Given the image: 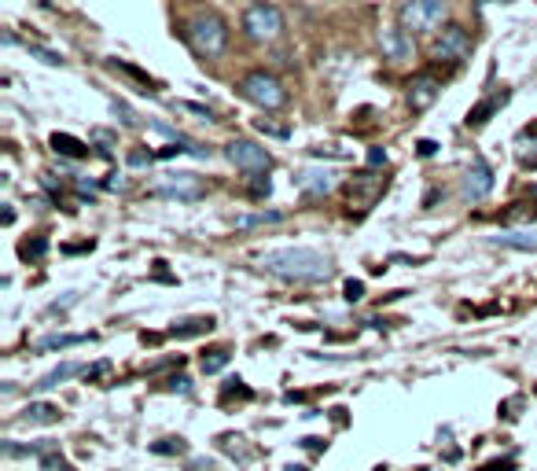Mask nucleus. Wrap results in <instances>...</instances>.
Listing matches in <instances>:
<instances>
[{"label": "nucleus", "mask_w": 537, "mask_h": 471, "mask_svg": "<svg viewBox=\"0 0 537 471\" xmlns=\"http://www.w3.org/2000/svg\"><path fill=\"white\" fill-rule=\"evenodd\" d=\"M262 269L276 280L287 284H324L335 273V265L328 254L313 251V247H280L262 258Z\"/></svg>", "instance_id": "nucleus-1"}, {"label": "nucleus", "mask_w": 537, "mask_h": 471, "mask_svg": "<svg viewBox=\"0 0 537 471\" xmlns=\"http://www.w3.org/2000/svg\"><path fill=\"white\" fill-rule=\"evenodd\" d=\"M188 45L195 56L218 59L229 48V23L218 12H199L188 19Z\"/></svg>", "instance_id": "nucleus-2"}, {"label": "nucleus", "mask_w": 537, "mask_h": 471, "mask_svg": "<svg viewBox=\"0 0 537 471\" xmlns=\"http://www.w3.org/2000/svg\"><path fill=\"white\" fill-rule=\"evenodd\" d=\"M449 0H401L398 4V26L409 34H435L446 30Z\"/></svg>", "instance_id": "nucleus-3"}, {"label": "nucleus", "mask_w": 537, "mask_h": 471, "mask_svg": "<svg viewBox=\"0 0 537 471\" xmlns=\"http://www.w3.org/2000/svg\"><path fill=\"white\" fill-rule=\"evenodd\" d=\"M240 26L251 45H276L284 37V12L269 0H254V4H247Z\"/></svg>", "instance_id": "nucleus-4"}, {"label": "nucleus", "mask_w": 537, "mask_h": 471, "mask_svg": "<svg viewBox=\"0 0 537 471\" xmlns=\"http://www.w3.org/2000/svg\"><path fill=\"white\" fill-rule=\"evenodd\" d=\"M236 89H240V96L247 100V104L262 107V111H280V107L287 104L284 81L276 78V74H269V70H251V74H243Z\"/></svg>", "instance_id": "nucleus-5"}, {"label": "nucleus", "mask_w": 537, "mask_h": 471, "mask_svg": "<svg viewBox=\"0 0 537 471\" xmlns=\"http://www.w3.org/2000/svg\"><path fill=\"white\" fill-rule=\"evenodd\" d=\"M225 159L243 170L247 177H258V173H269L273 166V155L262 148V144H254V140H232L229 148H225Z\"/></svg>", "instance_id": "nucleus-6"}, {"label": "nucleus", "mask_w": 537, "mask_h": 471, "mask_svg": "<svg viewBox=\"0 0 537 471\" xmlns=\"http://www.w3.org/2000/svg\"><path fill=\"white\" fill-rule=\"evenodd\" d=\"M155 196L192 203V199L206 196V184H203V177H195V173H166V177L155 184Z\"/></svg>", "instance_id": "nucleus-7"}, {"label": "nucleus", "mask_w": 537, "mask_h": 471, "mask_svg": "<svg viewBox=\"0 0 537 471\" xmlns=\"http://www.w3.org/2000/svg\"><path fill=\"white\" fill-rule=\"evenodd\" d=\"M493 192V166L482 155H475L464 173V181H460V196L468 199V203H482V199Z\"/></svg>", "instance_id": "nucleus-8"}, {"label": "nucleus", "mask_w": 537, "mask_h": 471, "mask_svg": "<svg viewBox=\"0 0 537 471\" xmlns=\"http://www.w3.org/2000/svg\"><path fill=\"white\" fill-rule=\"evenodd\" d=\"M471 56V37L464 26L449 23L442 34L435 37V59H449V63H464Z\"/></svg>", "instance_id": "nucleus-9"}, {"label": "nucleus", "mask_w": 537, "mask_h": 471, "mask_svg": "<svg viewBox=\"0 0 537 471\" xmlns=\"http://www.w3.org/2000/svg\"><path fill=\"white\" fill-rule=\"evenodd\" d=\"M379 48H383V59H390V63H405V59H412V34L409 30H401V26H383L379 30Z\"/></svg>", "instance_id": "nucleus-10"}, {"label": "nucleus", "mask_w": 537, "mask_h": 471, "mask_svg": "<svg viewBox=\"0 0 537 471\" xmlns=\"http://www.w3.org/2000/svg\"><path fill=\"white\" fill-rule=\"evenodd\" d=\"M295 188H298V192H306V196L320 199V196H328V192H335V188H339V181H335L332 170L309 166V170H298L295 173Z\"/></svg>", "instance_id": "nucleus-11"}, {"label": "nucleus", "mask_w": 537, "mask_h": 471, "mask_svg": "<svg viewBox=\"0 0 537 471\" xmlns=\"http://www.w3.org/2000/svg\"><path fill=\"white\" fill-rule=\"evenodd\" d=\"M442 96V81L435 74H416L409 81V107L412 111H427V107H435V100Z\"/></svg>", "instance_id": "nucleus-12"}, {"label": "nucleus", "mask_w": 537, "mask_h": 471, "mask_svg": "<svg viewBox=\"0 0 537 471\" xmlns=\"http://www.w3.org/2000/svg\"><path fill=\"white\" fill-rule=\"evenodd\" d=\"M493 247H508V251H523V254H534L537 251V229H508V232H497L490 236Z\"/></svg>", "instance_id": "nucleus-13"}, {"label": "nucleus", "mask_w": 537, "mask_h": 471, "mask_svg": "<svg viewBox=\"0 0 537 471\" xmlns=\"http://www.w3.org/2000/svg\"><path fill=\"white\" fill-rule=\"evenodd\" d=\"M52 148L59 155H67V159H85L89 155V144H81L78 137H70V133H52Z\"/></svg>", "instance_id": "nucleus-14"}, {"label": "nucleus", "mask_w": 537, "mask_h": 471, "mask_svg": "<svg viewBox=\"0 0 537 471\" xmlns=\"http://www.w3.org/2000/svg\"><path fill=\"white\" fill-rule=\"evenodd\" d=\"M59 416H63V413H59L56 405L41 402V405H30V409L19 416V420H23V424H59Z\"/></svg>", "instance_id": "nucleus-15"}, {"label": "nucleus", "mask_w": 537, "mask_h": 471, "mask_svg": "<svg viewBox=\"0 0 537 471\" xmlns=\"http://www.w3.org/2000/svg\"><path fill=\"white\" fill-rule=\"evenodd\" d=\"M81 372H89V368H81V365H59V368H52L45 380L37 383V391H52V387H59V383L70 380V376H81Z\"/></svg>", "instance_id": "nucleus-16"}, {"label": "nucleus", "mask_w": 537, "mask_h": 471, "mask_svg": "<svg viewBox=\"0 0 537 471\" xmlns=\"http://www.w3.org/2000/svg\"><path fill=\"white\" fill-rule=\"evenodd\" d=\"M276 221H284L280 210H258V214H243V218H236V229H258V225H276Z\"/></svg>", "instance_id": "nucleus-17"}, {"label": "nucleus", "mask_w": 537, "mask_h": 471, "mask_svg": "<svg viewBox=\"0 0 537 471\" xmlns=\"http://www.w3.org/2000/svg\"><path fill=\"white\" fill-rule=\"evenodd\" d=\"M214 328V321L210 317H195V321H184V324H173L170 335H177V339H188V335H203Z\"/></svg>", "instance_id": "nucleus-18"}, {"label": "nucleus", "mask_w": 537, "mask_h": 471, "mask_svg": "<svg viewBox=\"0 0 537 471\" xmlns=\"http://www.w3.org/2000/svg\"><path fill=\"white\" fill-rule=\"evenodd\" d=\"M89 335H48V339H41L37 343V350H67V346H78L85 343Z\"/></svg>", "instance_id": "nucleus-19"}, {"label": "nucleus", "mask_w": 537, "mask_h": 471, "mask_svg": "<svg viewBox=\"0 0 537 471\" xmlns=\"http://www.w3.org/2000/svg\"><path fill=\"white\" fill-rule=\"evenodd\" d=\"M199 365H203L206 376H214V372H221V368L229 365V350H210V354H203Z\"/></svg>", "instance_id": "nucleus-20"}, {"label": "nucleus", "mask_w": 537, "mask_h": 471, "mask_svg": "<svg viewBox=\"0 0 537 471\" xmlns=\"http://www.w3.org/2000/svg\"><path fill=\"white\" fill-rule=\"evenodd\" d=\"M493 107H497V100H482L479 107H471V115H468V126H486L493 115Z\"/></svg>", "instance_id": "nucleus-21"}, {"label": "nucleus", "mask_w": 537, "mask_h": 471, "mask_svg": "<svg viewBox=\"0 0 537 471\" xmlns=\"http://www.w3.org/2000/svg\"><path fill=\"white\" fill-rule=\"evenodd\" d=\"M247 192H251L254 199H265L269 192H273V184H269V177L265 173H258V177H251V184H247Z\"/></svg>", "instance_id": "nucleus-22"}, {"label": "nucleus", "mask_w": 537, "mask_h": 471, "mask_svg": "<svg viewBox=\"0 0 537 471\" xmlns=\"http://www.w3.org/2000/svg\"><path fill=\"white\" fill-rule=\"evenodd\" d=\"M343 299L346 302H361V299H365V284H361V280H346Z\"/></svg>", "instance_id": "nucleus-23"}, {"label": "nucleus", "mask_w": 537, "mask_h": 471, "mask_svg": "<svg viewBox=\"0 0 537 471\" xmlns=\"http://www.w3.org/2000/svg\"><path fill=\"white\" fill-rule=\"evenodd\" d=\"M41 464H45V471H74L67 460L59 457V453H45V457H41Z\"/></svg>", "instance_id": "nucleus-24"}, {"label": "nucleus", "mask_w": 537, "mask_h": 471, "mask_svg": "<svg viewBox=\"0 0 537 471\" xmlns=\"http://www.w3.org/2000/svg\"><path fill=\"white\" fill-rule=\"evenodd\" d=\"M45 251H48V240H41V236H37L34 243H23V251H19V254H23V258H41Z\"/></svg>", "instance_id": "nucleus-25"}, {"label": "nucleus", "mask_w": 537, "mask_h": 471, "mask_svg": "<svg viewBox=\"0 0 537 471\" xmlns=\"http://www.w3.org/2000/svg\"><path fill=\"white\" fill-rule=\"evenodd\" d=\"M151 449H155V453H181L184 442H181V438H162V442H155Z\"/></svg>", "instance_id": "nucleus-26"}, {"label": "nucleus", "mask_w": 537, "mask_h": 471, "mask_svg": "<svg viewBox=\"0 0 537 471\" xmlns=\"http://www.w3.org/2000/svg\"><path fill=\"white\" fill-rule=\"evenodd\" d=\"M30 52H34L37 59H45L48 67H59V63H63V56H59V52H48V48H37V45H30Z\"/></svg>", "instance_id": "nucleus-27"}, {"label": "nucleus", "mask_w": 537, "mask_h": 471, "mask_svg": "<svg viewBox=\"0 0 537 471\" xmlns=\"http://www.w3.org/2000/svg\"><path fill=\"white\" fill-rule=\"evenodd\" d=\"M258 129H262L265 137H280V140H287V126H273V122H265V118H258Z\"/></svg>", "instance_id": "nucleus-28"}, {"label": "nucleus", "mask_w": 537, "mask_h": 471, "mask_svg": "<svg viewBox=\"0 0 537 471\" xmlns=\"http://www.w3.org/2000/svg\"><path fill=\"white\" fill-rule=\"evenodd\" d=\"M416 151H420L423 159H431V155L438 151V144H435V140H420V144H416Z\"/></svg>", "instance_id": "nucleus-29"}, {"label": "nucleus", "mask_w": 537, "mask_h": 471, "mask_svg": "<svg viewBox=\"0 0 537 471\" xmlns=\"http://www.w3.org/2000/svg\"><path fill=\"white\" fill-rule=\"evenodd\" d=\"M368 162H372V166H379V162H387V151H383V148H372V151H368Z\"/></svg>", "instance_id": "nucleus-30"}, {"label": "nucleus", "mask_w": 537, "mask_h": 471, "mask_svg": "<svg viewBox=\"0 0 537 471\" xmlns=\"http://www.w3.org/2000/svg\"><path fill=\"white\" fill-rule=\"evenodd\" d=\"M129 162H133V166H144V162H148V155H144V151H133V155H129Z\"/></svg>", "instance_id": "nucleus-31"}, {"label": "nucleus", "mask_w": 537, "mask_h": 471, "mask_svg": "<svg viewBox=\"0 0 537 471\" xmlns=\"http://www.w3.org/2000/svg\"><path fill=\"white\" fill-rule=\"evenodd\" d=\"M482 471H512V464H508V460H504V464H486Z\"/></svg>", "instance_id": "nucleus-32"}, {"label": "nucleus", "mask_w": 537, "mask_h": 471, "mask_svg": "<svg viewBox=\"0 0 537 471\" xmlns=\"http://www.w3.org/2000/svg\"><path fill=\"white\" fill-rule=\"evenodd\" d=\"M170 387H173V391H188V376H181V380H173Z\"/></svg>", "instance_id": "nucleus-33"}, {"label": "nucleus", "mask_w": 537, "mask_h": 471, "mask_svg": "<svg viewBox=\"0 0 537 471\" xmlns=\"http://www.w3.org/2000/svg\"><path fill=\"white\" fill-rule=\"evenodd\" d=\"M45 4H48V0H45Z\"/></svg>", "instance_id": "nucleus-34"}]
</instances>
